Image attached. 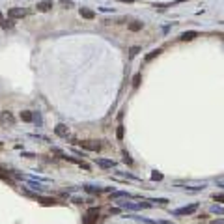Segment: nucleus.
I'll use <instances>...</instances> for the list:
<instances>
[{
    "instance_id": "nucleus-1",
    "label": "nucleus",
    "mask_w": 224,
    "mask_h": 224,
    "mask_svg": "<svg viewBox=\"0 0 224 224\" xmlns=\"http://www.w3.org/2000/svg\"><path fill=\"white\" fill-rule=\"evenodd\" d=\"M78 146L84 149H90V151H99L101 149V144L95 142V140H82V142H78Z\"/></svg>"
},
{
    "instance_id": "nucleus-2",
    "label": "nucleus",
    "mask_w": 224,
    "mask_h": 224,
    "mask_svg": "<svg viewBox=\"0 0 224 224\" xmlns=\"http://www.w3.org/2000/svg\"><path fill=\"white\" fill-rule=\"evenodd\" d=\"M196 209H198V204H192V206H189V207H181V209H176V211H174V215H192Z\"/></svg>"
},
{
    "instance_id": "nucleus-3",
    "label": "nucleus",
    "mask_w": 224,
    "mask_h": 224,
    "mask_svg": "<svg viewBox=\"0 0 224 224\" xmlns=\"http://www.w3.org/2000/svg\"><path fill=\"white\" fill-rule=\"evenodd\" d=\"M7 15H10L11 19H21L26 15V10H22V7H11L10 11H7Z\"/></svg>"
},
{
    "instance_id": "nucleus-4",
    "label": "nucleus",
    "mask_w": 224,
    "mask_h": 224,
    "mask_svg": "<svg viewBox=\"0 0 224 224\" xmlns=\"http://www.w3.org/2000/svg\"><path fill=\"white\" fill-rule=\"evenodd\" d=\"M36 7H37V11H49L52 7V0H41Z\"/></svg>"
},
{
    "instance_id": "nucleus-5",
    "label": "nucleus",
    "mask_w": 224,
    "mask_h": 224,
    "mask_svg": "<svg viewBox=\"0 0 224 224\" xmlns=\"http://www.w3.org/2000/svg\"><path fill=\"white\" fill-rule=\"evenodd\" d=\"M54 131H56V135H58V136H67L69 129L65 127L64 123H58V125H56V129H54Z\"/></svg>"
},
{
    "instance_id": "nucleus-6",
    "label": "nucleus",
    "mask_w": 224,
    "mask_h": 224,
    "mask_svg": "<svg viewBox=\"0 0 224 224\" xmlns=\"http://www.w3.org/2000/svg\"><path fill=\"white\" fill-rule=\"evenodd\" d=\"M97 164L103 166V168H114V166H116L114 161H107V159H97Z\"/></svg>"
},
{
    "instance_id": "nucleus-7",
    "label": "nucleus",
    "mask_w": 224,
    "mask_h": 224,
    "mask_svg": "<svg viewBox=\"0 0 224 224\" xmlns=\"http://www.w3.org/2000/svg\"><path fill=\"white\" fill-rule=\"evenodd\" d=\"M80 17H84V19H93V17H95V13H93L92 10H88V7H80Z\"/></svg>"
},
{
    "instance_id": "nucleus-8",
    "label": "nucleus",
    "mask_w": 224,
    "mask_h": 224,
    "mask_svg": "<svg viewBox=\"0 0 224 224\" xmlns=\"http://www.w3.org/2000/svg\"><path fill=\"white\" fill-rule=\"evenodd\" d=\"M194 37H198V32H183L181 34L183 41H191V39H194Z\"/></svg>"
},
{
    "instance_id": "nucleus-9",
    "label": "nucleus",
    "mask_w": 224,
    "mask_h": 224,
    "mask_svg": "<svg viewBox=\"0 0 224 224\" xmlns=\"http://www.w3.org/2000/svg\"><path fill=\"white\" fill-rule=\"evenodd\" d=\"M21 120L22 121H32L34 120V114L28 112V110H25V112H21Z\"/></svg>"
},
{
    "instance_id": "nucleus-10",
    "label": "nucleus",
    "mask_w": 224,
    "mask_h": 224,
    "mask_svg": "<svg viewBox=\"0 0 224 224\" xmlns=\"http://www.w3.org/2000/svg\"><path fill=\"white\" fill-rule=\"evenodd\" d=\"M159 54H161V49H155V50H151V52H149L148 56H146V62H151L153 58H157Z\"/></svg>"
},
{
    "instance_id": "nucleus-11",
    "label": "nucleus",
    "mask_w": 224,
    "mask_h": 224,
    "mask_svg": "<svg viewBox=\"0 0 224 224\" xmlns=\"http://www.w3.org/2000/svg\"><path fill=\"white\" fill-rule=\"evenodd\" d=\"M82 222H84V224H95V222H97V217H90V215H84V217H82Z\"/></svg>"
},
{
    "instance_id": "nucleus-12",
    "label": "nucleus",
    "mask_w": 224,
    "mask_h": 224,
    "mask_svg": "<svg viewBox=\"0 0 224 224\" xmlns=\"http://www.w3.org/2000/svg\"><path fill=\"white\" fill-rule=\"evenodd\" d=\"M36 198H37V200H39V202H41V204H45V206H52V204L56 202V200H54V198H41V196H36Z\"/></svg>"
},
{
    "instance_id": "nucleus-13",
    "label": "nucleus",
    "mask_w": 224,
    "mask_h": 224,
    "mask_svg": "<svg viewBox=\"0 0 224 224\" xmlns=\"http://www.w3.org/2000/svg\"><path fill=\"white\" fill-rule=\"evenodd\" d=\"M129 30H131V32H138V30H142V22H131V25H129Z\"/></svg>"
},
{
    "instance_id": "nucleus-14",
    "label": "nucleus",
    "mask_w": 224,
    "mask_h": 224,
    "mask_svg": "<svg viewBox=\"0 0 224 224\" xmlns=\"http://www.w3.org/2000/svg\"><path fill=\"white\" fill-rule=\"evenodd\" d=\"M86 215H90V217H99V207H90Z\"/></svg>"
},
{
    "instance_id": "nucleus-15",
    "label": "nucleus",
    "mask_w": 224,
    "mask_h": 224,
    "mask_svg": "<svg viewBox=\"0 0 224 224\" xmlns=\"http://www.w3.org/2000/svg\"><path fill=\"white\" fill-rule=\"evenodd\" d=\"M140 80H142V75L136 73L135 77H133V86H138V84H140Z\"/></svg>"
},
{
    "instance_id": "nucleus-16",
    "label": "nucleus",
    "mask_w": 224,
    "mask_h": 224,
    "mask_svg": "<svg viewBox=\"0 0 224 224\" xmlns=\"http://www.w3.org/2000/svg\"><path fill=\"white\" fill-rule=\"evenodd\" d=\"M86 189V191H88V192H92V194H99V192H101V189H95V187H84Z\"/></svg>"
},
{
    "instance_id": "nucleus-17",
    "label": "nucleus",
    "mask_w": 224,
    "mask_h": 224,
    "mask_svg": "<svg viewBox=\"0 0 224 224\" xmlns=\"http://www.w3.org/2000/svg\"><path fill=\"white\" fill-rule=\"evenodd\" d=\"M116 136H118V140H121V138H123V127H121V125L118 127V131H116Z\"/></svg>"
},
{
    "instance_id": "nucleus-18",
    "label": "nucleus",
    "mask_w": 224,
    "mask_h": 224,
    "mask_svg": "<svg viewBox=\"0 0 224 224\" xmlns=\"http://www.w3.org/2000/svg\"><path fill=\"white\" fill-rule=\"evenodd\" d=\"M138 52H140V47H133V49L129 50V54H131V56H136Z\"/></svg>"
},
{
    "instance_id": "nucleus-19",
    "label": "nucleus",
    "mask_w": 224,
    "mask_h": 224,
    "mask_svg": "<svg viewBox=\"0 0 224 224\" xmlns=\"http://www.w3.org/2000/svg\"><path fill=\"white\" fill-rule=\"evenodd\" d=\"M151 179H153V181H161V179H163V176L157 174V172H153V174H151Z\"/></svg>"
},
{
    "instance_id": "nucleus-20",
    "label": "nucleus",
    "mask_w": 224,
    "mask_h": 224,
    "mask_svg": "<svg viewBox=\"0 0 224 224\" xmlns=\"http://www.w3.org/2000/svg\"><path fill=\"white\" fill-rule=\"evenodd\" d=\"M13 26V21H2V28H11Z\"/></svg>"
},
{
    "instance_id": "nucleus-21",
    "label": "nucleus",
    "mask_w": 224,
    "mask_h": 224,
    "mask_svg": "<svg viewBox=\"0 0 224 224\" xmlns=\"http://www.w3.org/2000/svg\"><path fill=\"white\" fill-rule=\"evenodd\" d=\"M60 4H62L64 7H71V6H73V2H71V0H62Z\"/></svg>"
},
{
    "instance_id": "nucleus-22",
    "label": "nucleus",
    "mask_w": 224,
    "mask_h": 224,
    "mask_svg": "<svg viewBox=\"0 0 224 224\" xmlns=\"http://www.w3.org/2000/svg\"><path fill=\"white\" fill-rule=\"evenodd\" d=\"M123 161H125V163H127V164H133V159H131V157L127 155V151L123 153Z\"/></svg>"
},
{
    "instance_id": "nucleus-23",
    "label": "nucleus",
    "mask_w": 224,
    "mask_h": 224,
    "mask_svg": "<svg viewBox=\"0 0 224 224\" xmlns=\"http://www.w3.org/2000/svg\"><path fill=\"white\" fill-rule=\"evenodd\" d=\"M213 213H221V215H224V209H222V207H219V206H213Z\"/></svg>"
},
{
    "instance_id": "nucleus-24",
    "label": "nucleus",
    "mask_w": 224,
    "mask_h": 224,
    "mask_svg": "<svg viewBox=\"0 0 224 224\" xmlns=\"http://www.w3.org/2000/svg\"><path fill=\"white\" fill-rule=\"evenodd\" d=\"M215 202H224V194H215Z\"/></svg>"
},
{
    "instance_id": "nucleus-25",
    "label": "nucleus",
    "mask_w": 224,
    "mask_h": 224,
    "mask_svg": "<svg viewBox=\"0 0 224 224\" xmlns=\"http://www.w3.org/2000/svg\"><path fill=\"white\" fill-rule=\"evenodd\" d=\"M108 213H110V215H118V213H120V209H118V207H110Z\"/></svg>"
},
{
    "instance_id": "nucleus-26",
    "label": "nucleus",
    "mask_w": 224,
    "mask_h": 224,
    "mask_svg": "<svg viewBox=\"0 0 224 224\" xmlns=\"http://www.w3.org/2000/svg\"><path fill=\"white\" fill-rule=\"evenodd\" d=\"M209 224H224V219H217V221H213V222H209Z\"/></svg>"
},
{
    "instance_id": "nucleus-27",
    "label": "nucleus",
    "mask_w": 224,
    "mask_h": 224,
    "mask_svg": "<svg viewBox=\"0 0 224 224\" xmlns=\"http://www.w3.org/2000/svg\"><path fill=\"white\" fill-rule=\"evenodd\" d=\"M120 2H127V4H131V2H133V0H120Z\"/></svg>"
},
{
    "instance_id": "nucleus-28",
    "label": "nucleus",
    "mask_w": 224,
    "mask_h": 224,
    "mask_svg": "<svg viewBox=\"0 0 224 224\" xmlns=\"http://www.w3.org/2000/svg\"><path fill=\"white\" fill-rule=\"evenodd\" d=\"M178 2H185V0H178Z\"/></svg>"
},
{
    "instance_id": "nucleus-29",
    "label": "nucleus",
    "mask_w": 224,
    "mask_h": 224,
    "mask_svg": "<svg viewBox=\"0 0 224 224\" xmlns=\"http://www.w3.org/2000/svg\"><path fill=\"white\" fill-rule=\"evenodd\" d=\"M0 21H2V13H0Z\"/></svg>"
}]
</instances>
